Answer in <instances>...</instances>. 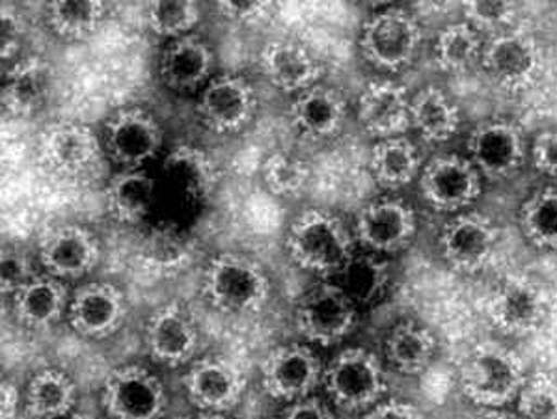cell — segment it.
<instances>
[{
	"label": "cell",
	"mask_w": 557,
	"mask_h": 419,
	"mask_svg": "<svg viewBox=\"0 0 557 419\" xmlns=\"http://www.w3.org/2000/svg\"><path fill=\"white\" fill-rule=\"evenodd\" d=\"M127 306L122 291L112 284H88L70 303V323L77 334L101 340L124 323Z\"/></svg>",
	"instance_id": "44dd1931"
},
{
	"label": "cell",
	"mask_w": 557,
	"mask_h": 419,
	"mask_svg": "<svg viewBox=\"0 0 557 419\" xmlns=\"http://www.w3.org/2000/svg\"><path fill=\"white\" fill-rule=\"evenodd\" d=\"M161 144V125L143 109L120 110L104 125L107 151L125 170H140L157 156Z\"/></svg>",
	"instance_id": "7c38bea8"
},
{
	"label": "cell",
	"mask_w": 557,
	"mask_h": 419,
	"mask_svg": "<svg viewBox=\"0 0 557 419\" xmlns=\"http://www.w3.org/2000/svg\"><path fill=\"white\" fill-rule=\"evenodd\" d=\"M323 374V366L310 347L282 345L263 361L261 382L274 399L295 403L310 397Z\"/></svg>",
	"instance_id": "ba28073f"
},
{
	"label": "cell",
	"mask_w": 557,
	"mask_h": 419,
	"mask_svg": "<svg viewBox=\"0 0 557 419\" xmlns=\"http://www.w3.org/2000/svg\"><path fill=\"white\" fill-rule=\"evenodd\" d=\"M478 419H522L517 418V416H512V414L504 412V410H499V408H486L481 412V416H478Z\"/></svg>",
	"instance_id": "681fc988"
},
{
	"label": "cell",
	"mask_w": 557,
	"mask_h": 419,
	"mask_svg": "<svg viewBox=\"0 0 557 419\" xmlns=\"http://www.w3.org/2000/svg\"><path fill=\"white\" fill-rule=\"evenodd\" d=\"M25 36V25L17 10L2 7L0 10V51L2 59L10 60L17 52Z\"/></svg>",
	"instance_id": "7bdbcfd3"
},
{
	"label": "cell",
	"mask_w": 557,
	"mask_h": 419,
	"mask_svg": "<svg viewBox=\"0 0 557 419\" xmlns=\"http://www.w3.org/2000/svg\"><path fill=\"white\" fill-rule=\"evenodd\" d=\"M203 293L214 308L235 316L258 313L271 295L267 272L240 254L211 259L203 274Z\"/></svg>",
	"instance_id": "3957f363"
},
{
	"label": "cell",
	"mask_w": 557,
	"mask_h": 419,
	"mask_svg": "<svg viewBox=\"0 0 557 419\" xmlns=\"http://www.w3.org/2000/svg\"><path fill=\"white\" fill-rule=\"evenodd\" d=\"M520 227L537 248L557 250V188H541L520 209Z\"/></svg>",
	"instance_id": "e575fe53"
},
{
	"label": "cell",
	"mask_w": 557,
	"mask_h": 419,
	"mask_svg": "<svg viewBox=\"0 0 557 419\" xmlns=\"http://www.w3.org/2000/svg\"><path fill=\"white\" fill-rule=\"evenodd\" d=\"M67 291L54 276H34L13 295V313L28 329H47L65 310Z\"/></svg>",
	"instance_id": "f1b7e54d"
},
{
	"label": "cell",
	"mask_w": 557,
	"mask_h": 419,
	"mask_svg": "<svg viewBox=\"0 0 557 419\" xmlns=\"http://www.w3.org/2000/svg\"><path fill=\"white\" fill-rule=\"evenodd\" d=\"M258 99L248 81L239 75L214 78L203 88L198 103L201 122L214 133H237L250 123Z\"/></svg>",
	"instance_id": "2e32d148"
},
{
	"label": "cell",
	"mask_w": 557,
	"mask_h": 419,
	"mask_svg": "<svg viewBox=\"0 0 557 419\" xmlns=\"http://www.w3.org/2000/svg\"><path fill=\"white\" fill-rule=\"evenodd\" d=\"M146 343L156 360L169 366H180L195 356L198 330L183 308L170 304L149 317Z\"/></svg>",
	"instance_id": "603a6c76"
},
{
	"label": "cell",
	"mask_w": 557,
	"mask_h": 419,
	"mask_svg": "<svg viewBox=\"0 0 557 419\" xmlns=\"http://www.w3.org/2000/svg\"><path fill=\"white\" fill-rule=\"evenodd\" d=\"M421 28L418 21L401 8H386L375 13L360 36V51L371 65L397 72L414 60L420 49Z\"/></svg>",
	"instance_id": "5b68a950"
},
{
	"label": "cell",
	"mask_w": 557,
	"mask_h": 419,
	"mask_svg": "<svg viewBox=\"0 0 557 419\" xmlns=\"http://www.w3.org/2000/svg\"><path fill=\"white\" fill-rule=\"evenodd\" d=\"M64 419H91L88 418V416H83V414H73V416H67V418Z\"/></svg>",
	"instance_id": "816d5d0a"
},
{
	"label": "cell",
	"mask_w": 557,
	"mask_h": 419,
	"mask_svg": "<svg viewBox=\"0 0 557 419\" xmlns=\"http://www.w3.org/2000/svg\"><path fill=\"white\" fill-rule=\"evenodd\" d=\"M414 233L416 214L405 201H373L358 214L357 239L376 254L403 250Z\"/></svg>",
	"instance_id": "ffe728a7"
},
{
	"label": "cell",
	"mask_w": 557,
	"mask_h": 419,
	"mask_svg": "<svg viewBox=\"0 0 557 419\" xmlns=\"http://www.w3.org/2000/svg\"><path fill=\"white\" fill-rule=\"evenodd\" d=\"M51 78V67L38 57L13 65L2 88V103L8 112L20 118L36 114L49 96Z\"/></svg>",
	"instance_id": "83f0119b"
},
{
	"label": "cell",
	"mask_w": 557,
	"mask_h": 419,
	"mask_svg": "<svg viewBox=\"0 0 557 419\" xmlns=\"http://www.w3.org/2000/svg\"><path fill=\"white\" fill-rule=\"evenodd\" d=\"M36 276L33 272L30 259L17 250H7L2 254L0 264V284L4 295H15L23 285L28 284Z\"/></svg>",
	"instance_id": "b9f144b4"
},
{
	"label": "cell",
	"mask_w": 557,
	"mask_h": 419,
	"mask_svg": "<svg viewBox=\"0 0 557 419\" xmlns=\"http://www.w3.org/2000/svg\"><path fill=\"white\" fill-rule=\"evenodd\" d=\"M363 419H423L420 410L409 403H384L373 408Z\"/></svg>",
	"instance_id": "7dc6e473"
},
{
	"label": "cell",
	"mask_w": 557,
	"mask_h": 419,
	"mask_svg": "<svg viewBox=\"0 0 557 419\" xmlns=\"http://www.w3.org/2000/svg\"><path fill=\"white\" fill-rule=\"evenodd\" d=\"M263 180L267 188L276 196H293L305 187L308 168L292 153L276 151L263 164Z\"/></svg>",
	"instance_id": "f35d334b"
},
{
	"label": "cell",
	"mask_w": 557,
	"mask_h": 419,
	"mask_svg": "<svg viewBox=\"0 0 557 419\" xmlns=\"http://www.w3.org/2000/svg\"><path fill=\"white\" fill-rule=\"evenodd\" d=\"M548 311L545 289L530 278H506L488 303L494 326L507 335L532 334L543 324Z\"/></svg>",
	"instance_id": "30bf717a"
},
{
	"label": "cell",
	"mask_w": 557,
	"mask_h": 419,
	"mask_svg": "<svg viewBox=\"0 0 557 419\" xmlns=\"http://www.w3.org/2000/svg\"><path fill=\"white\" fill-rule=\"evenodd\" d=\"M522 419H557V382L545 373L528 379L519 395Z\"/></svg>",
	"instance_id": "ab89813d"
},
{
	"label": "cell",
	"mask_w": 557,
	"mask_h": 419,
	"mask_svg": "<svg viewBox=\"0 0 557 419\" xmlns=\"http://www.w3.org/2000/svg\"><path fill=\"white\" fill-rule=\"evenodd\" d=\"M282 419H334V416L323 400L306 397V399L295 400L285 408Z\"/></svg>",
	"instance_id": "bcb514c9"
},
{
	"label": "cell",
	"mask_w": 557,
	"mask_h": 419,
	"mask_svg": "<svg viewBox=\"0 0 557 419\" xmlns=\"http://www.w3.org/2000/svg\"><path fill=\"white\" fill-rule=\"evenodd\" d=\"M149 28L162 38L177 39L188 36V33L200 21V7L195 2H153L146 10Z\"/></svg>",
	"instance_id": "74e56055"
},
{
	"label": "cell",
	"mask_w": 557,
	"mask_h": 419,
	"mask_svg": "<svg viewBox=\"0 0 557 419\" xmlns=\"http://www.w3.org/2000/svg\"><path fill=\"white\" fill-rule=\"evenodd\" d=\"M347 116V103L339 91L326 86H311L300 91L292 104V122L310 138L336 135Z\"/></svg>",
	"instance_id": "4316f807"
},
{
	"label": "cell",
	"mask_w": 557,
	"mask_h": 419,
	"mask_svg": "<svg viewBox=\"0 0 557 419\" xmlns=\"http://www.w3.org/2000/svg\"><path fill=\"white\" fill-rule=\"evenodd\" d=\"M389 276L388 261L375 254H355L344 271L337 274V285L357 306H366L383 295L388 287Z\"/></svg>",
	"instance_id": "836d02e7"
},
{
	"label": "cell",
	"mask_w": 557,
	"mask_h": 419,
	"mask_svg": "<svg viewBox=\"0 0 557 419\" xmlns=\"http://www.w3.org/2000/svg\"><path fill=\"white\" fill-rule=\"evenodd\" d=\"M323 384L331 399L345 410H363L386 392L383 363L366 348H347L324 369Z\"/></svg>",
	"instance_id": "277c9868"
},
{
	"label": "cell",
	"mask_w": 557,
	"mask_h": 419,
	"mask_svg": "<svg viewBox=\"0 0 557 419\" xmlns=\"http://www.w3.org/2000/svg\"><path fill=\"white\" fill-rule=\"evenodd\" d=\"M213 51L203 39L183 36L172 39L159 60L162 83L170 90L195 91L213 72Z\"/></svg>",
	"instance_id": "cb8c5ba5"
},
{
	"label": "cell",
	"mask_w": 557,
	"mask_h": 419,
	"mask_svg": "<svg viewBox=\"0 0 557 419\" xmlns=\"http://www.w3.org/2000/svg\"><path fill=\"white\" fill-rule=\"evenodd\" d=\"M273 10V4L269 2H252V0H243V2H221L219 12L222 17L239 25H252L258 21L265 20L267 13Z\"/></svg>",
	"instance_id": "ee69618b"
},
{
	"label": "cell",
	"mask_w": 557,
	"mask_h": 419,
	"mask_svg": "<svg viewBox=\"0 0 557 419\" xmlns=\"http://www.w3.org/2000/svg\"><path fill=\"white\" fill-rule=\"evenodd\" d=\"M481 175L470 159L436 157L421 172L420 187L429 206L449 213L472 206L481 194Z\"/></svg>",
	"instance_id": "9c48e42d"
},
{
	"label": "cell",
	"mask_w": 557,
	"mask_h": 419,
	"mask_svg": "<svg viewBox=\"0 0 557 419\" xmlns=\"http://www.w3.org/2000/svg\"><path fill=\"white\" fill-rule=\"evenodd\" d=\"M480 52V34L468 23H455L442 28L434 47L438 65L446 72H465L478 60Z\"/></svg>",
	"instance_id": "d590c367"
},
{
	"label": "cell",
	"mask_w": 557,
	"mask_h": 419,
	"mask_svg": "<svg viewBox=\"0 0 557 419\" xmlns=\"http://www.w3.org/2000/svg\"><path fill=\"white\" fill-rule=\"evenodd\" d=\"M216 168L201 149L180 146L172 149L162 164V183L170 204L180 209H195L213 196Z\"/></svg>",
	"instance_id": "5bb4252c"
},
{
	"label": "cell",
	"mask_w": 557,
	"mask_h": 419,
	"mask_svg": "<svg viewBox=\"0 0 557 419\" xmlns=\"http://www.w3.org/2000/svg\"><path fill=\"white\" fill-rule=\"evenodd\" d=\"M103 407L112 419H161L169 407V397L151 371L140 366H124L107 377Z\"/></svg>",
	"instance_id": "52a82bcc"
},
{
	"label": "cell",
	"mask_w": 557,
	"mask_h": 419,
	"mask_svg": "<svg viewBox=\"0 0 557 419\" xmlns=\"http://www.w3.org/2000/svg\"><path fill=\"white\" fill-rule=\"evenodd\" d=\"M533 161L543 174L557 177V130L545 131L535 138Z\"/></svg>",
	"instance_id": "f6af8a7d"
},
{
	"label": "cell",
	"mask_w": 557,
	"mask_h": 419,
	"mask_svg": "<svg viewBox=\"0 0 557 419\" xmlns=\"http://www.w3.org/2000/svg\"><path fill=\"white\" fill-rule=\"evenodd\" d=\"M298 334L323 347L336 345L357 324V304L337 284H321L308 291L295 311Z\"/></svg>",
	"instance_id": "8992f818"
},
{
	"label": "cell",
	"mask_w": 557,
	"mask_h": 419,
	"mask_svg": "<svg viewBox=\"0 0 557 419\" xmlns=\"http://www.w3.org/2000/svg\"><path fill=\"white\" fill-rule=\"evenodd\" d=\"M101 248L90 230L83 226H60L47 233L39 245V259L49 276L73 280L86 276L98 264Z\"/></svg>",
	"instance_id": "d6986e66"
},
{
	"label": "cell",
	"mask_w": 557,
	"mask_h": 419,
	"mask_svg": "<svg viewBox=\"0 0 557 419\" xmlns=\"http://www.w3.org/2000/svg\"><path fill=\"white\" fill-rule=\"evenodd\" d=\"M188 419H226V418H224V416H222V414L201 412V414H198V416H193V418H188Z\"/></svg>",
	"instance_id": "f907efd6"
},
{
	"label": "cell",
	"mask_w": 557,
	"mask_h": 419,
	"mask_svg": "<svg viewBox=\"0 0 557 419\" xmlns=\"http://www.w3.org/2000/svg\"><path fill=\"white\" fill-rule=\"evenodd\" d=\"M371 174L384 188H401L416 180L420 172V157L414 144L405 136L379 140L371 151Z\"/></svg>",
	"instance_id": "1f68e13d"
},
{
	"label": "cell",
	"mask_w": 557,
	"mask_h": 419,
	"mask_svg": "<svg viewBox=\"0 0 557 419\" xmlns=\"http://www.w3.org/2000/svg\"><path fill=\"white\" fill-rule=\"evenodd\" d=\"M470 161L488 180L515 174L524 161V138L519 127L506 120L481 123L470 135Z\"/></svg>",
	"instance_id": "e0dca14e"
},
{
	"label": "cell",
	"mask_w": 557,
	"mask_h": 419,
	"mask_svg": "<svg viewBox=\"0 0 557 419\" xmlns=\"http://www.w3.org/2000/svg\"><path fill=\"white\" fill-rule=\"evenodd\" d=\"M436 353V337L418 323L397 324L386 340V355L397 371L418 374L429 368Z\"/></svg>",
	"instance_id": "d6a6232c"
},
{
	"label": "cell",
	"mask_w": 557,
	"mask_h": 419,
	"mask_svg": "<svg viewBox=\"0 0 557 419\" xmlns=\"http://www.w3.org/2000/svg\"><path fill=\"white\" fill-rule=\"evenodd\" d=\"M498 241L493 220L478 213L459 214L442 230V256L455 271L478 272L493 259Z\"/></svg>",
	"instance_id": "4fadbf2b"
},
{
	"label": "cell",
	"mask_w": 557,
	"mask_h": 419,
	"mask_svg": "<svg viewBox=\"0 0 557 419\" xmlns=\"http://www.w3.org/2000/svg\"><path fill=\"white\" fill-rule=\"evenodd\" d=\"M287 250L306 271L336 276L355 256L352 237L342 220L321 209L297 217L287 233Z\"/></svg>",
	"instance_id": "7a4b0ae2"
},
{
	"label": "cell",
	"mask_w": 557,
	"mask_h": 419,
	"mask_svg": "<svg viewBox=\"0 0 557 419\" xmlns=\"http://www.w3.org/2000/svg\"><path fill=\"white\" fill-rule=\"evenodd\" d=\"M159 196V181L144 170H124L107 187V209L120 224L135 226L148 219Z\"/></svg>",
	"instance_id": "484cf974"
},
{
	"label": "cell",
	"mask_w": 557,
	"mask_h": 419,
	"mask_svg": "<svg viewBox=\"0 0 557 419\" xmlns=\"http://www.w3.org/2000/svg\"><path fill=\"white\" fill-rule=\"evenodd\" d=\"M261 67L269 83L284 91H305L315 86L321 65L305 46L297 41H273L261 52Z\"/></svg>",
	"instance_id": "d4e9b609"
},
{
	"label": "cell",
	"mask_w": 557,
	"mask_h": 419,
	"mask_svg": "<svg viewBox=\"0 0 557 419\" xmlns=\"http://www.w3.org/2000/svg\"><path fill=\"white\" fill-rule=\"evenodd\" d=\"M107 15L103 2H52L49 7V23L62 38L81 39L98 30Z\"/></svg>",
	"instance_id": "8d00e7d4"
},
{
	"label": "cell",
	"mask_w": 557,
	"mask_h": 419,
	"mask_svg": "<svg viewBox=\"0 0 557 419\" xmlns=\"http://www.w3.org/2000/svg\"><path fill=\"white\" fill-rule=\"evenodd\" d=\"M412 99L399 84L389 81L371 83L358 101V118L370 135L384 138L401 136L410 125Z\"/></svg>",
	"instance_id": "7402d4cb"
},
{
	"label": "cell",
	"mask_w": 557,
	"mask_h": 419,
	"mask_svg": "<svg viewBox=\"0 0 557 419\" xmlns=\"http://www.w3.org/2000/svg\"><path fill=\"white\" fill-rule=\"evenodd\" d=\"M528 382L524 361L499 343H480L468 355L460 371V387L468 399L485 408L506 407L519 399Z\"/></svg>",
	"instance_id": "6da1fadb"
},
{
	"label": "cell",
	"mask_w": 557,
	"mask_h": 419,
	"mask_svg": "<svg viewBox=\"0 0 557 419\" xmlns=\"http://www.w3.org/2000/svg\"><path fill=\"white\" fill-rule=\"evenodd\" d=\"M483 64L488 75L506 90H525L541 73V49L525 33H499L483 49Z\"/></svg>",
	"instance_id": "8fae6325"
},
{
	"label": "cell",
	"mask_w": 557,
	"mask_h": 419,
	"mask_svg": "<svg viewBox=\"0 0 557 419\" xmlns=\"http://www.w3.org/2000/svg\"><path fill=\"white\" fill-rule=\"evenodd\" d=\"M459 109L436 86H428L412 97L410 125L429 143H446L459 130Z\"/></svg>",
	"instance_id": "f546056e"
},
{
	"label": "cell",
	"mask_w": 557,
	"mask_h": 419,
	"mask_svg": "<svg viewBox=\"0 0 557 419\" xmlns=\"http://www.w3.org/2000/svg\"><path fill=\"white\" fill-rule=\"evenodd\" d=\"M185 386L188 397L201 412L222 414L239 403L247 379L234 361L203 358L188 371Z\"/></svg>",
	"instance_id": "ac0fdd59"
},
{
	"label": "cell",
	"mask_w": 557,
	"mask_h": 419,
	"mask_svg": "<svg viewBox=\"0 0 557 419\" xmlns=\"http://www.w3.org/2000/svg\"><path fill=\"white\" fill-rule=\"evenodd\" d=\"M99 157L98 136L83 123H57L39 140V159L54 174L67 177L86 174L98 164Z\"/></svg>",
	"instance_id": "9a60e30c"
},
{
	"label": "cell",
	"mask_w": 557,
	"mask_h": 419,
	"mask_svg": "<svg viewBox=\"0 0 557 419\" xmlns=\"http://www.w3.org/2000/svg\"><path fill=\"white\" fill-rule=\"evenodd\" d=\"M21 394L17 386L13 382H2L0 387V410H2V419H13L20 410Z\"/></svg>",
	"instance_id": "c3c4849f"
},
{
	"label": "cell",
	"mask_w": 557,
	"mask_h": 419,
	"mask_svg": "<svg viewBox=\"0 0 557 419\" xmlns=\"http://www.w3.org/2000/svg\"><path fill=\"white\" fill-rule=\"evenodd\" d=\"M462 12L467 15L468 25H472L478 33L480 30L496 33L511 23L517 13V4L488 2V0L486 2H468L462 7Z\"/></svg>",
	"instance_id": "60d3db41"
},
{
	"label": "cell",
	"mask_w": 557,
	"mask_h": 419,
	"mask_svg": "<svg viewBox=\"0 0 557 419\" xmlns=\"http://www.w3.org/2000/svg\"><path fill=\"white\" fill-rule=\"evenodd\" d=\"M77 399L72 379L57 369H44L28 382L26 410L38 419H64Z\"/></svg>",
	"instance_id": "4dcf8cb0"
}]
</instances>
